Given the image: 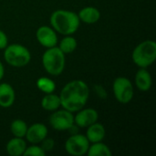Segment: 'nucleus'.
<instances>
[{"instance_id":"f257e3e1","label":"nucleus","mask_w":156,"mask_h":156,"mask_svg":"<svg viewBox=\"0 0 156 156\" xmlns=\"http://www.w3.org/2000/svg\"><path fill=\"white\" fill-rule=\"evenodd\" d=\"M58 96L63 109L76 112L87 104L90 97V88L85 81L74 80L63 87Z\"/></svg>"},{"instance_id":"6e6552de","label":"nucleus","mask_w":156,"mask_h":156,"mask_svg":"<svg viewBox=\"0 0 156 156\" xmlns=\"http://www.w3.org/2000/svg\"><path fill=\"white\" fill-rule=\"evenodd\" d=\"M90 142L87 137L80 133H72L65 143V151L73 156H82L87 154Z\"/></svg>"},{"instance_id":"4be33fe9","label":"nucleus","mask_w":156,"mask_h":156,"mask_svg":"<svg viewBox=\"0 0 156 156\" xmlns=\"http://www.w3.org/2000/svg\"><path fill=\"white\" fill-rule=\"evenodd\" d=\"M46 154V153L44 152V150L40 147V145L38 144H32L31 146L26 148L25 152H24V156H44Z\"/></svg>"},{"instance_id":"4468645a","label":"nucleus","mask_w":156,"mask_h":156,"mask_svg":"<svg viewBox=\"0 0 156 156\" xmlns=\"http://www.w3.org/2000/svg\"><path fill=\"white\" fill-rule=\"evenodd\" d=\"M135 85L141 91L146 92L150 90L153 85V79L151 73L144 68H140L135 75Z\"/></svg>"},{"instance_id":"f3484780","label":"nucleus","mask_w":156,"mask_h":156,"mask_svg":"<svg viewBox=\"0 0 156 156\" xmlns=\"http://www.w3.org/2000/svg\"><path fill=\"white\" fill-rule=\"evenodd\" d=\"M61 106L59 96L57 94L47 93L41 100V107L48 112H54Z\"/></svg>"},{"instance_id":"9b49d317","label":"nucleus","mask_w":156,"mask_h":156,"mask_svg":"<svg viewBox=\"0 0 156 156\" xmlns=\"http://www.w3.org/2000/svg\"><path fill=\"white\" fill-rule=\"evenodd\" d=\"M48 130L44 123L37 122L27 127L25 138L31 144H39L46 137H48Z\"/></svg>"},{"instance_id":"a211bd4d","label":"nucleus","mask_w":156,"mask_h":156,"mask_svg":"<svg viewBox=\"0 0 156 156\" xmlns=\"http://www.w3.org/2000/svg\"><path fill=\"white\" fill-rule=\"evenodd\" d=\"M88 156H111L112 154L108 145L102 142L90 144L86 154Z\"/></svg>"},{"instance_id":"aec40b11","label":"nucleus","mask_w":156,"mask_h":156,"mask_svg":"<svg viewBox=\"0 0 156 156\" xmlns=\"http://www.w3.org/2000/svg\"><path fill=\"white\" fill-rule=\"evenodd\" d=\"M27 124L21 119L14 120L10 124V132L12 133L14 137L24 138L27 133Z\"/></svg>"},{"instance_id":"f8f14e48","label":"nucleus","mask_w":156,"mask_h":156,"mask_svg":"<svg viewBox=\"0 0 156 156\" xmlns=\"http://www.w3.org/2000/svg\"><path fill=\"white\" fill-rule=\"evenodd\" d=\"M16 100V93L13 87L5 82L0 83V107L10 108Z\"/></svg>"},{"instance_id":"393cba45","label":"nucleus","mask_w":156,"mask_h":156,"mask_svg":"<svg viewBox=\"0 0 156 156\" xmlns=\"http://www.w3.org/2000/svg\"><path fill=\"white\" fill-rule=\"evenodd\" d=\"M95 91H96L97 95L100 96L101 99H106L107 93L101 86H95Z\"/></svg>"},{"instance_id":"0eeeda50","label":"nucleus","mask_w":156,"mask_h":156,"mask_svg":"<svg viewBox=\"0 0 156 156\" xmlns=\"http://www.w3.org/2000/svg\"><path fill=\"white\" fill-rule=\"evenodd\" d=\"M48 122L50 126L56 131H69L74 125V114L66 109H58L49 116Z\"/></svg>"},{"instance_id":"5701e85b","label":"nucleus","mask_w":156,"mask_h":156,"mask_svg":"<svg viewBox=\"0 0 156 156\" xmlns=\"http://www.w3.org/2000/svg\"><path fill=\"white\" fill-rule=\"evenodd\" d=\"M40 147L44 150V152L47 154L48 152H50L53 150L54 146H55V143H54V140L51 139V138H48L46 137L40 144H39Z\"/></svg>"},{"instance_id":"6ab92c4d","label":"nucleus","mask_w":156,"mask_h":156,"mask_svg":"<svg viewBox=\"0 0 156 156\" xmlns=\"http://www.w3.org/2000/svg\"><path fill=\"white\" fill-rule=\"evenodd\" d=\"M78 47V42L72 35H68L65 36L59 42L58 48L59 49L66 55V54H70L76 50Z\"/></svg>"},{"instance_id":"b1692460","label":"nucleus","mask_w":156,"mask_h":156,"mask_svg":"<svg viewBox=\"0 0 156 156\" xmlns=\"http://www.w3.org/2000/svg\"><path fill=\"white\" fill-rule=\"evenodd\" d=\"M8 45V38L6 34L0 29V49H5Z\"/></svg>"},{"instance_id":"423d86ee","label":"nucleus","mask_w":156,"mask_h":156,"mask_svg":"<svg viewBox=\"0 0 156 156\" xmlns=\"http://www.w3.org/2000/svg\"><path fill=\"white\" fill-rule=\"evenodd\" d=\"M112 91L117 101L122 104L129 103L134 96L132 81L125 77H118L112 83Z\"/></svg>"},{"instance_id":"412c9836","label":"nucleus","mask_w":156,"mask_h":156,"mask_svg":"<svg viewBox=\"0 0 156 156\" xmlns=\"http://www.w3.org/2000/svg\"><path fill=\"white\" fill-rule=\"evenodd\" d=\"M36 85H37V89L39 90H41L42 92H44L45 94L52 93V92H54V90L56 89V84H55L54 80L48 77H41L39 79H37Z\"/></svg>"},{"instance_id":"a878e982","label":"nucleus","mask_w":156,"mask_h":156,"mask_svg":"<svg viewBox=\"0 0 156 156\" xmlns=\"http://www.w3.org/2000/svg\"><path fill=\"white\" fill-rule=\"evenodd\" d=\"M4 75H5V68L3 63L0 61V80L4 78Z\"/></svg>"},{"instance_id":"f03ea898","label":"nucleus","mask_w":156,"mask_h":156,"mask_svg":"<svg viewBox=\"0 0 156 156\" xmlns=\"http://www.w3.org/2000/svg\"><path fill=\"white\" fill-rule=\"evenodd\" d=\"M49 22L51 27L63 36L73 35L77 32L80 25L78 14L66 9H58L54 11L50 16Z\"/></svg>"},{"instance_id":"7ed1b4c3","label":"nucleus","mask_w":156,"mask_h":156,"mask_svg":"<svg viewBox=\"0 0 156 156\" xmlns=\"http://www.w3.org/2000/svg\"><path fill=\"white\" fill-rule=\"evenodd\" d=\"M42 65L47 73L52 76H58L65 69V54L57 46L48 48L42 55Z\"/></svg>"},{"instance_id":"ddd939ff","label":"nucleus","mask_w":156,"mask_h":156,"mask_svg":"<svg viewBox=\"0 0 156 156\" xmlns=\"http://www.w3.org/2000/svg\"><path fill=\"white\" fill-rule=\"evenodd\" d=\"M90 142V144L102 142L106 136V130L103 124L96 122L91 125L87 127L86 135H85Z\"/></svg>"},{"instance_id":"2eb2a0df","label":"nucleus","mask_w":156,"mask_h":156,"mask_svg":"<svg viewBox=\"0 0 156 156\" xmlns=\"http://www.w3.org/2000/svg\"><path fill=\"white\" fill-rule=\"evenodd\" d=\"M78 16L80 22L85 24H95L101 18V12L97 7L94 6H86L80 10L78 13Z\"/></svg>"},{"instance_id":"39448f33","label":"nucleus","mask_w":156,"mask_h":156,"mask_svg":"<svg viewBox=\"0 0 156 156\" xmlns=\"http://www.w3.org/2000/svg\"><path fill=\"white\" fill-rule=\"evenodd\" d=\"M4 58L5 62L16 68L27 66L31 60V53L27 48L21 44H10L4 49Z\"/></svg>"},{"instance_id":"20e7f679","label":"nucleus","mask_w":156,"mask_h":156,"mask_svg":"<svg viewBox=\"0 0 156 156\" xmlns=\"http://www.w3.org/2000/svg\"><path fill=\"white\" fill-rule=\"evenodd\" d=\"M132 59L139 68H148L156 59V43L154 40H144L138 44L133 53Z\"/></svg>"},{"instance_id":"dca6fc26","label":"nucleus","mask_w":156,"mask_h":156,"mask_svg":"<svg viewBox=\"0 0 156 156\" xmlns=\"http://www.w3.org/2000/svg\"><path fill=\"white\" fill-rule=\"evenodd\" d=\"M27 148V143L23 138L14 137L10 139L6 145L5 151L10 156H21L24 154V152Z\"/></svg>"},{"instance_id":"1a4fd4ad","label":"nucleus","mask_w":156,"mask_h":156,"mask_svg":"<svg viewBox=\"0 0 156 156\" xmlns=\"http://www.w3.org/2000/svg\"><path fill=\"white\" fill-rule=\"evenodd\" d=\"M36 38L37 42L44 48H48L57 46L58 36L56 31L48 26H41L36 31Z\"/></svg>"},{"instance_id":"9d476101","label":"nucleus","mask_w":156,"mask_h":156,"mask_svg":"<svg viewBox=\"0 0 156 156\" xmlns=\"http://www.w3.org/2000/svg\"><path fill=\"white\" fill-rule=\"evenodd\" d=\"M99 113L92 108H82L76 112L74 115V124L80 128H87L92 123L98 122Z\"/></svg>"}]
</instances>
